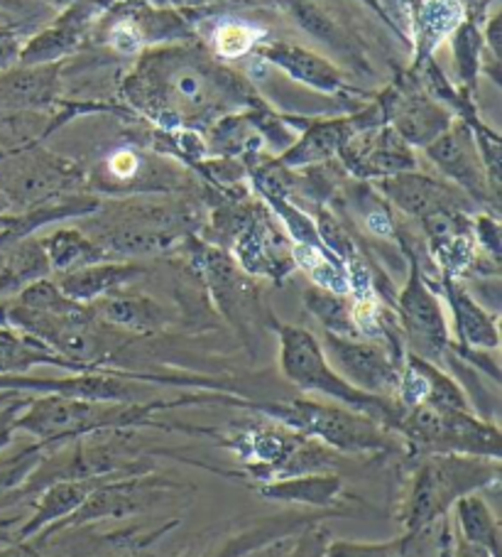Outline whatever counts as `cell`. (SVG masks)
Instances as JSON below:
<instances>
[{"instance_id":"obj_1","label":"cell","mask_w":502,"mask_h":557,"mask_svg":"<svg viewBox=\"0 0 502 557\" xmlns=\"http://www.w3.org/2000/svg\"><path fill=\"white\" fill-rule=\"evenodd\" d=\"M123 96L164 131H206L218 119L263 106L248 79L197 45L145 50L125 76Z\"/></svg>"},{"instance_id":"obj_2","label":"cell","mask_w":502,"mask_h":557,"mask_svg":"<svg viewBox=\"0 0 502 557\" xmlns=\"http://www.w3.org/2000/svg\"><path fill=\"white\" fill-rule=\"evenodd\" d=\"M84 228L113 261L167 253L201 232L206 214L189 197L130 195L99 205Z\"/></svg>"},{"instance_id":"obj_3","label":"cell","mask_w":502,"mask_h":557,"mask_svg":"<svg viewBox=\"0 0 502 557\" xmlns=\"http://www.w3.org/2000/svg\"><path fill=\"white\" fill-rule=\"evenodd\" d=\"M404 474L398 498V521L404 531L449 516L451 508L468 494L500 484V459L473 455H402Z\"/></svg>"},{"instance_id":"obj_4","label":"cell","mask_w":502,"mask_h":557,"mask_svg":"<svg viewBox=\"0 0 502 557\" xmlns=\"http://www.w3.org/2000/svg\"><path fill=\"white\" fill-rule=\"evenodd\" d=\"M246 410H253L258 416L279 422V425L324 442L339 455L402 453V440L392 430L380 425L365 412L341 406V403H322L299 396L275 403L248 400Z\"/></svg>"},{"instance_id":"obj_5","label":"cell","mask_w":502,"mask_h":557,"mask_svg":"<svg viewBox=\"0 0 502 557\" xmlns=\"http://www.w3.org/2000/svg\"><path fill=\"white\" fill-rule=\"evenodd\" d=\"M279 342V371L283 376L292 383L294 388L302 393H318V396L328 398L331 403H341V406L365 412L380 425L394 432L402 418V406L398 400L368 396L359 388H353L331 363H328L326 354L322 349V342L314 332L304 330V326L273 322Z\"/></svg>"},{"instance_id":"obj_6","label":"cell","mask_w":502,"mask_h":557,"mask_svg":"<svg viewBox=\"0 0 502 557\" xmlns=\"http://www.w3.org/2000/svg\"><path fill=\"white\" fill-rule=\"evenodd\" d=\"M407 457L419 455H473L502 457V435L495 422L482 420L476 410H447L414 406L402 410L394 428Z\"/></svg>"},{"instance_id":"obj_7","label":"cell","mask_w":502,"mask_h":557,"mask_svg":"<svg viewBox=\"0 0 502 557\" xmlns=\"http://www.w3.org/2000/svg\"><path fill=\"white\" fill-rule=\"evenodd\" d=\"M400 244L404 253H407L410 271L407 283H404L398 297H394L392 310L394 317H398L404 349L447 371L451 359V334L447 312H443L439 295L434 293L427 275L422 271L417 251L402 236Z\"/></svg>"},{"instance_id":"obj_8","label":"cell","mask_w":502,"mask_h":557,"mask_svg":"<svg viewBox=\"0 0 502 557\" xmlns=\"http://www.w3.org/2000/svg\"><path fill=\"white\" fill-rule=\"evenodd\" d=\"M86 182L89 177L74 162L54 158L45 150L15 152L0 160V189L15 214L81 195Z\"/></svg>"},{"instance_id":"obj_9","label":"cell","mask_w":502,"mask_h":557,"mask_svg":"<svg viewBox=\"0 0 502 557\" xmlns=\"http://www.w3.org/2000/svg\"><path fill=\"white\" fill-rule=\"evenodd\" d=\"M322 349L331 367L341 376L368 396L398 400L402 367L382 344L373 339H346L334 334H322Z\"/></svg>"},{"instance_id":"obj_10","label":"cell","mask_w":502,"mask_h":557,"mask_svg":"<svg viewBox=\"0 0 502 557\" xmlns=\"http://www.w3.org/2000/svg\"><path fill=\"white\" fill-rule=\"evenodd\" d=\"M424 152H427L431 165L439 170V175L451 182L453 187H459L478 209H498L470 123L453 119L451 126L437 140H431Z\"/></svg>"},{"instance_id":"obj_11","label":"cell","mask_w":502,"mask_h":557,"mask_svg":"<svg viewBox=\"0 0 502 557\" xmlns=\"http://www.w3.org/2000/svg\"><path fill=\"white\" fill-rule=\"evenodd\" d=\"M385 123L412 148H427L451 126L453 113L422 89L414 74L380 96Z\"/></svg>"},{"instance_id":"obj_12","label":"cell","mask_w":502,"mask_h":557,"mask_svg":"<svg viewBox=\"0 0 502 557\" xmlns=\"http://www.w3.org/2000/svg\"><path fill=\"white\" fill-rule=\"evenodd\" d=\"M238 268L248 275L269 277L279 283L283 277L294 271L292 242L279 221H275L273 211L263 205H255L253 216L240 228L234 244L226 251Z\"/></svg>"},{"instance_id":"obj_13","label":"cell","mask_w":502,"mask_h":557,"mask_svg":"<svg viewBox=\"0 0 502 557\" xmlns=\"http://www.w3.org/2000/svg\"><path fill=\"white\" fill-rule=\"evenodd\" d=\"M331 513H279L269 518H255L246 525H230L224 531H211L206 537L191 543L179 557H246L250 553L260 550L269 543L279 541V537L297 535L309 523L318 521V518H328Z\"/></svg>"},{"instance_id":"obj_14","label":"cell","mask_w":502,"mask_h":557,"mask_svg":"<svg viewBox=\"0 0 502 557\" xmlns=\"http://www.w3.org/2000/svg\"><path fill=\"white\" fill-rule=\"evenodd\" d=\"M375 189L380 191L385 201L398 207L402 214L417 219L419 224L429 216L441 214V211H468V214H476L478 209L451 182L424 175L419 170L400 172V175L378 180L375 182Z\"/></svg>"},{"instance_id":"obj_15","label":"cell","mask_w":502,"mask_h":557,"mask_svg":"<svg viewBox=\"0 0 502 557\" xmlns=\"http://www.w3.org/2000/svg\"><path fill=\"white\" fill-rule=\"evenodd\" d=\"M343 172L359 180H385L419 168L417 156L388 123L355 133L339 152Z\"/></svg>"},{"instance_id":"obj_16","label":"cell","mask_w":502,"mask_h":557,"mask_svg":"<svg viewBox=\"0 0 502 557\" xmlns=\"http://www.w3.org/2000/svg\"><path fill=\"white\" fill-rule=\"evenodd\" d=\"M382 123H385V116H382L380 103L371 106L365 113H355V116L314 121L309 123L306 131L283 152V156L275 158V162L287 170L324 165V162H331L334 158H339L341 148L355 136V133L382 126Z\"/></svg>"},{"instance_id":"obj_17","label":"cell","mask_w":502,"mask_h":557,"mask_svg":"<svg viewBox=\"0 0 502 557\" xmlns=\"http://www.w3.org/2000/svg\"><path fill=\"white\" fill-rule=\"evenodd\" d=\"M258 57L267 64L277 66L279 72H285L289 79L309 86V89L322 91V94H341L349 89L343 72L331 60L316 54L306 47H299L292 42H260L255 47Z\"/></svg>"},{"instance_id":"obj_18","label":"cell","mask_w":502,"mask_h":557,"mask_svg":"<svg viewBox=\"0 0 502 557\" xmlns=\"http://www.w3.org/2000/svg\"><path fill=\"white\" fill-rule=\"evenodd\" d=\"M89 310L96 320L111 326V330L135 334V337H150L170 324L167 307L152 300L150 295L130 293L125 287L99 297L89 305Z\"/></svg>"},{"instance_id":"obj_19","label":"cell","mask_w":502,"mask_h":557,"mask_svg":"<svg viewBox=\"0 0 502 557\" xmlns=\"http://www.w3.org/2000/svg\"><path fill=\"white\" fill-rule=\"evenodd\" d=\"M441 293L447 297V305L453 314V324H456V344L463 349H478V351H495L500 344L498 332V317L490 314L482 307L470 290L463 285L459 277L441 275Z\"/></svg>"},{"instance_id":"obj_20","label":"cell","mask_w":502,"mask_h":557,"mask_svg":"<svg viewBox=\"0 0 502 557\" xmlns=\"http://www.w3.org/2000/svg\"><path fill=\"white\" fill-rule=\"evenodd\" d=\"M145 275V268L130 261H103L79 268V271L52 275L57 287L74 302L91 305L99 297L123 290Z\"/></svg>"},{"instance_id":"obj_21","label":"cell","mask_w":502,"mask_h":557,"mask_svg":"<svg viewBox=\"0 0 502 557\" xmlns=\"http://www.w3.org/2000/svg\"><path fill=\"white\" fill-rule=\"evenodd\" d=\"M93 11L84 3H74L72 11L62 21H57L52 27H47L27 45H23L17 62L23 66H40V64H57V60L72 54L76 47L84 42V35L89 30Z\"/></svg>"},{"instance_id":"obj_22","label":"cell","mask_w":502,"mask_h":557,"mask_svg":"<svg viewBox=\"0 0 502 557\" xmlns=\"http://www.w3.org/2000/svg\"><path fill=\"white\" fill-rule=\"evenodd\" d=\"M255 492L277 504H297L309 508H334L343 496V479L336 472L302 474L289 479H275L267 484H255Z\"/></svg>"},{"instance_id":"obj_23","label":"cell","mask_w":502,"mask_h":557,"mask_svg":"<svg viewBox=\"0 0 502 557\" xmlns=\"http://www.w3.org/2000/svg\"><path fill=\"white\" fill-rule=\"evenodd\" d=\"M52 277V265L40 236H23L8 251L3 268H0V302L13 300L25 287Z\"/></svg>"},{"instance_id":"obj_24","label":"cell","mask_w":502,"mask_h":557,"mask_svg":"<svg viewBox=\"0 0 502 557\" xmlns=\"http://www.w3.org/2000/svg\"><path fill=\"white\" fill-rule=\"evenodd\" d=\"M463 21L466 13L461 0H419L410 27L417 47V62L431 60L437 47L447 42Z\"/></svg>"},{"instance_id":"obj_25","label":"cell","mask_w":502,"mask_h":557,"mask_svg":"<svg viewBox=\"0 0 502 557\" xmlns=\"http://www.w3.org/2000/svg\"><path fill=\"white\" fill-rule=\"evenodd\" d=\"M40 238L47 258H50L52 275L72 273L86 265L113 261V258L105 253L89 234L81 232V228H54L52 234Z\"/></svg>"},{"instance_id":"obj_26","label":"cell","mask_w":502,"mask_h":557,"mask_svg":"<svg viewBox=\"0 0 502 557\" xmlns=\"http://www.w3.org/2000/svg\"><path fill=\"white\" fill-rule=\"evenodd\" d=\"M451 521L463 541L500 555V521L480 494H468L456 502L451 508Z\"/></svg>"},{"instance_id":"obj_27","label":"cell","mask_w":502,"mask_h":557,"mask_svg":"<svg viewBox=\"0 0 502 557\" xmlns=\"http://www.w3.org/2000/svg\"><path fill=\"white\" fill-rule=\"evenodd\" d=\"M57 64L25 66L0 79V101L5 106H42L50 103L57 94Z\"/></svg>"},{"instance_id":"obj_28","label":"cell","mask_w":502,"mask_h":557,"mask_svg":"<svg viewBox=\"0 0 502 557\" xmlns=\"http://www.w3.org/2000/svg\"><path fill=\"white\" fill-rule=\"evenodd\" d=\"M304 307L309 314L322 324L326 334L346 339H361L359 326L353 322V297L324 290L318 285H309L304 290Z\"/></svg>"},{"instance_id":"obj_29","label":"cell","mask_w":502,"mask_h":557,"mask_svg":"<svg viewBox=\"0 0 502 557\" xmlns=\"http://www.w3.org/2000/svg\"><path fill=\"white\" fill-rule=\"evenodd\" d=\"M47 455V447L25 432H15V437L0 449V496L21 488Z\"/></svg>"},{"instance_id":"obj_30","label":"cell","mask_w":502,"mask_h":557,"mask_svg":"<svg viewBox=\"0 0 502 557\" xmlns=\"http://www.w3.org/2000/svg\"><path fill=\"white\" fill-rule=\"evenodd\" d=\"M453 50V64H456L459 89L473 91L480 76V60H482V33L478 23L463 21L456 33L449 37Z\"/></svg>"},{"instance_id":"obj_31","label":"cell","mask_w":502,"mask_h":557,"mask_svg":"<svg viewBox=\"0 0 502 557\" xmlns=\"http://www.w3.org/2000/svg\"><path fill=\"white\" fill-rule=\"evenodd\" d=\"M265 42V33L255 25L228 21L214 33V50L218 60H238L255 52V47Z\"/></svg>"},{"instance_id":"obj_32","label":"cell","mask_w":502,"mask_h":557,"mask_svg":"<svg viewBox=\"0 0 502 557\" xmlns=\"http://www.w3.org/2000/svg\"><path fill=\"white\" fill-rule=\"evenodd\" d=\"M326 557H407V550H404V535L382 543L328 541Z\"/></svg>"},{"instance_id":"obj_33","label":"cell","mask_w":502,"mask_h":557,"mask_svg":"<svg viewBox=\"0 0 502 557\" xmlns=\"http://www.w3.org/2000/svg\"><path fill=\"white\" fill-rule=\"evenodd\" d=\"M294 15H297V21L302 23L304 30H309L314 37H318V40L331 42L334 47H346V50H349V45H346V37L339 30V25H336L334 21H328V15H324L322 11H318L316 5H312V3H297L294 5Z\"/></svg>"},{"instance_id":"obj_34","label":"cell","mask_w":502,"mask_h":557,"mask_svg":"<svg viewBox=\"0 0 502 557\" xmlns=\"http://www.w3.org/2000/svg\"><path fill=\"white\" fill-rule=\"evenodd\" d=\"M322 521L324 518H318V521L302 528V531L292 537V543H289L285 557H326L331 533H328V528Z\"/></svg>"},{"instance_id":"obj_35","label":"cell","mask_w":502,"mask_h":557,"mask_svg":"<svg viewBox=\"0 0 502 557\" xmlns=\"http://www.w3.org/2000/svg\"><path fill=\"white\" fill-rule=\"evenodd\" d=\"M33 396H23L17 398L15 403H11V406H5L3 410H0V449H3L8 442H11L15 437V428L13 422L17 418V412H21L27 403H30Z\"/></svg>"},{"instance_id":"obj_36","label":"cell","mask_w":502,"mask_h":557,"mask_svg":"<svg viewBox=\"0 0 502 557\" xmlns=\"http://www.w3.org/2000/svg\"><path fill=\"white\" fill-rule=\"evenodd\" d=\"M21 50H23L21 40H17L11 30L0 27V72H5L8 66H13L17 62Z\"/></svg>"},{"instance_id":"obj_37","label":"cell","mask_w":502,"mask_h":557,"mask_svg":"<svg viewBox=\"0 0 502 557\" xmlns=\"http://www.w3.org/2000/svg\"><path fill=\"white\" fill-rule=\"evenodd\" d=\"M292 537H294V535H289V537H279V541L269 543V545H265V547H260V550L250 553V555H246V557H285L289 543H292Z\"/></svg>"},{"instance_id":"obj_38","label":"cell","mask_w":502,"mask_h":557,"mask_svg":"<svg viewBox=\"0 0 502 557\" xmlns=\"http://www.w3.org/2000/svg\"><path fill=\"white\" fill-rule=\"evenodd\" d=\"M456 557H498V555H492L490 550H486V547H480V545L466 543L463 537L456 535Z\"/></svg>"},{"instance_id":"obj_39","label":"cell","mask_w":502,"mask_h":557,"mask_svg":"<svg viewBox=\"0 0 502 557\" xmlns=\"http://www.w3.org/2000/svg\"><path fill=\"white\" fill-rule=\"evenodd\" d=\"M23 396H30V393H17V391H0V410H3L5 406H11V403H15L17 398Z\"/></svg>"},{"instance_id":"obj_40","label":"cell","mask_w":502,"mask_h":557,"mask_svg":"<svg viewBox=\"0 0 502 557\" xmlns=\"http://www.w3.org/2000/svg\"><path fill=\"white\" fill-rule=\"evenodd\" d=\"M11 214H15V211L11 207V201H8V197L3 195V189H0V226H3V221Z\"/></svg>"},{"instance_id":"obj_41","label":"cell","mask_w":502,"mask_h":557,"mask_svg":"<svg viewBox=\"0 0 502 557\" xmlns=\"http://www.w3.org/2000/svg\"><path fill=\"white\" fill-rule=\"evenodd\" d=\"M50 3L57 8H72L74 3H79V0H50Z\"/></svg>"},{"instance_id":"obj_42","label":"cell","mask_w":502,"mask_h":557,"mask_svg":"<svg viewBox=\"0 0 502 557\" xmlns=\"http://www.w3.org/2000/svg\"><path fill=\"white\" fill-rule=\"evenodd\" d=\"M8 23V13L3 11V5H0V27H3Z\"/></svg>"}]
</instances>
